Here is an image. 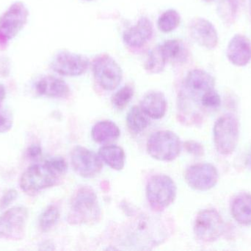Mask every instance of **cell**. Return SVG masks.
I'll return each mask as SVG.
<instances>
[{
    "instance_id": "34",
    "label": "cell",
    "mask_w": 251,
    "mask_h": 251,
    "mask_svg": "<svg viewBox=\"0 0 251 251\" xmlns=\"http://www.w3.org/2000/svg\"><path fill=\"white\" fill-rule=\"evenodd\" d=\"M249 3H250V11L251 13V0H249Z\"/></svg>"
},
{
    "instance_id": "8",
    "label": "cell",
    "mask_w": 251,
    "mask_h": 251,
    "mask_svg": "<svg viewBox=\"0 0 251 251\" xmlns=\"http://www.w3.org/2000/svg\"><path fill=\"white\" fill-rule=\"evenodd\" d=\"M93 72L99 85L106 91L116 89L123 78L119 63L107 54L101 55L94 60Z\"/></svg>"
},
{
    "instance_id": "15",
    "label": "cell",
    "mask_w": 251,
    "mask_h": 251,
    "mask_svg": "<svg viewBox=\"0 0 251 251\" xmlns=\"http://www.w3.org/2000/svg\"><path fill=\"white\" fill-rule=\"evenodd\" d=\"M226 56L233 65L243 67L251 60V41L246 35L236 34L228 43Z\"/></svg>"
},
{
    "instance_id": "16",
    "label": "cell",
    "mask_w": 251,
    "mask_h": 251,
    "mask_svg": "<svg viewBox=\"0 0 251 251\" xmlns=\"http://www.w3.org/2000/svg\"><path fill=\"white\" fill-rule=\"evenodd\" d=\"M153 32V24L149 18L143 16L136 25L125 31L124 41L131 48H140L150 41Z\"/></svg>"
},
{
    "instance_id": "24",
    "label": "cell",
    "mask_w": 251,
    "mask_h": 251,
    "mask_svg": "<svg viewBox=\"0 0 251 251\" xmlns=\"http://www.w3.org/2000/svg\"><path fill=\"white\" fill-rule=\"evenodd\" d=\"M237 0H220L217 11L224 23L231 25L237 18Z\"/></svg>"
},
{
    "instance_id": "17",
    "label": "cell",
    "mask_w": 251,
    "mask_h": 251,
    "mask_svg": "<svg viewBox=\"0 0 251 251\" xmlns=\"http://www.w3.org/2000/svg\"><path fill=\"white\" fill-rule=\"evenodd\" d=\"M35 88L39 95L52 98H64L70 92L69 85L63 80L51 75L40 78L35 83Z\"/></svg>"
},
{
    "instance_id": "11",
    "label": "cell",
    "mask_w": 251,
    "mask_h": 251,
    "mask_svg": "<svg viewBox=\"0 0 251 251\" xmlns=\"http://www.w3.org/2000/svg\"><path fill=\"white\" fill-rule=\"evenodd\" d=\"M89 63L88 57L82 55L60 51L53 58L51 68L63 76H79L88 70Z\"/></svg>"
},
{
    "instance_id": "32",
    "label": "cell",
    "mask_w": 251,
    "mask_h": 251,
    "mask_svg": "<svg viewBox=\"0 0 251 251\" xmlns=\"http://www.w3.org/2000/svg\"><path fill=\"white\" fill-rule=\"evenodd\" d=\"M42 153L41 147L38 144H32L27 150V156L30 159H37Z\"/></svg>"
},
{
    "instance_id": "19",
    "label": "cell",
    "mask_w": 251,
    "mask_h": 251,
    "mask_svg": "<svg viewBox=\"0 0 251 251\" xmlns=\"http://www.w3.org/2000/svg\"><path fill=\"white\" fill-rule=\"evenodd\" d=\"M234 219L243 225H251V195L241 193L236 196L231 205Z\"/></svg>"
},
{
    "instance_id": "36",
    "label": "cell",
    "mask_w": 251,
    "mask_h": 251,
    "mask_svg": "<svg viewBox=\"0 0 251 251\" xmlns=\"http://www.w3.org/2000/svg\"><path fill=\"white\" fill-rule=\"evenodd\" d=\"M87 1H93V0H87Z\"/></svg>"
},
{
    "instance_id": "25",
    "label": "cell",
    "mask_w": 251,
    "mask_h": 251,
    "mask_svg": "<svg viewBox=\"0 0 251 251\" xmlns=\"http://www.w3.org/2000/svg\"><path fill=\"white\" fill-rule=\"evenodd\" d=\"M181 22V16L176 10L170 9L162 13L158 19L159 30L168 33L175 30Z\"/></svg>"
},
{
    "instance_id": "9",
    "label": "cell",
    "mask_w": 251,
    "mask_h": 251,
    "mask_svg": "<svg viewBox=\"0 0 251 251\" xmlns=\"http://www.w3.org/2000/svg\"><path fill=\"white\" fill-rule=\"evenodd\" d=\"M73 222L88 223L96 221L100 216L97 197L95 193L88 187H82L74 196L72 202Z\"/></svg>"
},
{
    "instance_id": "6",
    "label": "cell",
    "mask_w": 251,
    "mask_h": 251,
    "mask_svg": "<svg viewBox=\"0 0 251 251\" xmlns=\"http://www.w3.org/2000/svg\"><path fill=\"white\" fill-rule=\"evenodd\" d=\"M28 16L29 12L26 6L18 1L0 16V48H5L9 41L23 29Z\"/></svg>"
},
{
    "instance_id": "35",
    "label": "cell",
    "mask_w": 251,
    "mask_h": 251,
    "mask_svg": "<svg viewBox=\"0 0 251 251\" xmlns=\"http://www.w3.org/2000/svg\"><path fill=\"white\" fill-rule=\"evenodd\" d=\"M205 1H212V0H204Z\"/></svg>"
},
{
    "instance_id": "30",
    "label": "cell",
    "mask_w": 251,
    "mask_h": 251,
    "mask_svg": "<svg viewBox=\"0 0 251 251\" xmlns=\"http://www.w3.org/2000/svg\"><path fill=\"white\" fill-rule=\"evenodd\" d=\"M184 147L188 153L196 157H201L204 154V148H203V145L197 141H186L184 143Z\"/></svg>"
},
{
    "instance_id": "18",
    "label": "cell",
    "mask_w": 251,
    "mask_h": 251,
    "mask_svg": "<svg viewBox=\"0 0 251 251\" xmlns=\"http://www.w3.org/2000/svg\"><path fill=\"white\" fill-rule=\"evenodd\" d=\"M140 109L149 117L161 119L166 113V98L159 91H151L146 94L141 100Z\"/></svg>"
},
{
    "instance_id": "27",
    "label": "cell",
    "mask_w": 251,
    "mask_h": 251,
    "mask_svg": "<svg viewBox=\"0 0 251 251\" xmlns=\"http://www.w3.org/2000/svg\"><path fill=\"white\" fill-rule=\"evenodd\" d=\"M60 218V210L55 205L49 206L41 214L39 219V225L44 232L50 231L58 221Z\"/></svg>"
},
{
    "instance_id": "23",
    "label": "cell",
    "mask_w": 251,
    "mask_h": 251,
    "mask_svg": "<svg viewBox=\"0 0 251 251\" xmlns=\"http://www.w3.org/2000/svg\"><path fill=\"white\" fill-rule=\"evenodd\" d=\"M147 115L140 108L134 106L127 113L126 123L131 132L139 134L146 129L149 125Z\"/></svg>"
},
{
    "instance_id": "3",
    "label": "cell",
    "mask_w": 251,
    "mask_h": 251,
    "mask_svg": "<svg viewBox=\"0 0 251 251\" xmlns=\"http://www.w3.org/2000/svg\"><path fill=\"white\" fill-rule=\"evenodd\" d=\"M147 150L149 154L156 160L171 162L181 153V140L172 131H157L149 137Z\"/></svg>"
},
{
    "instance_id": "7",
    "label": "cell",
    "mask_w": 251,
    "mask_h": 251,
    "mask_svg": "<svg viewBox=\"0 0 251 251\" xmlns=\"http://www.w3.org/2000/svg\"><path fill=\"white\" fill-rule=\"evenodd\" d=\"M224 231V220L218 211L204 209L198 214L194 223V233L198 240L213 243L221 237Z\"/></svg>"
},
{
    "instance_id": "28",
    "label": "cell",
    "mask_w": 251,
    "mask_h": 251,
    "mask_svg": "<svg viewBox=\"0 0 251 251\" xmlns=\"http://www.w3.org/2000/svg\"><path fill=\"white\" fill-rule=\"evenodd\" d=\"M134 95V88L126 85L119 89L112 98V103L116 109L122 110L128 104Z\"/></svg>"
},
{
    "instance_id": "1",
    "label": "cell",
    "mask_w": 251,
    "mask_h": 251,
    "mask_svg": "<svg viewBox=\"0 0 251 251\" xmlns=\"http://www.w3.org/2000/svg\"><path fill=\"white\" fill-rule=\"evenodd\" d=\"M215 78L206 71L193 69L187 74L181 98V111L187 122H201L206 114L202 108V99L208 91L215 89Z\"/></svg>"
},
{
    "instance_id": "22",
    "label": "cell",
    "mask_w": 251,
    "mask_h": 251,
    "mask_svg": "<svg viewBox=\"0 0 251 251\" xmlns=\"http://www.w3.org/2000/svg\"><path fill=\"white\" fill-rule=\"evenodd\" d=\"M99 156L112 169L122 170L125 165V150L116 145H107L101 147Z\"/></svg>"
},
{
    "instance_id": "26",
    "label": "cell",
    "mask_w": 251,
    "mask_h": 251,
    "mask_svg": "<svg viewBox=\"0 0 251 251\" xmlns=\"http://www.w3.org/2000/svg\"><path fill=\"white\" fill-rule=\"evenodd\" d=\"M167 61L161 52L159 46L154 47L149 53L147 60L145 63L146 71L150 73L156 74L163 71Z\"/></svg>"
},
{
    "instance_id": "10",
    "label": "cell",
    "mask_w": 251,
    "mask_h": 251,
    "mask_svg": "<svg viewBox=\"0 0 251 251\" xmlns=\"http://www.w3.org/2000/svg\"><path fill=\"white\" fill-rule=\"evenodd\" d=\"M28 211L23 206L13 207L0 216V237L22 240L25 235Z\"/></svg>"
},
{
    "instance_id": "29",
    "label": "cell",
    "mask_w": 251,
    "mask_h": 251,
    "mask_svg": "<svg viewBox=\"0 0 251 251\" xmlns=\"http://www.w3.org/2000/svg\"><path fill=\"white\" fill-rule=\"evenodd\" d=\"M13 116L10 112L0 110V134L8 132L13 126Z\"/></svg>"
},
{
    "instance_id": "13",
    "label": "cell",
    "mask_w": 251,
    "mask_h": 251,
    "mask_svg": "<svg viewBox=\"0 0 251 251\" xmlns=\"http://www.w3.org/2000/svg\"><path fill=\"white\" fill-rule=\"evenodd\" d=\"M72 167L76 173L84 178H93L102 169V161L94 152L78 146L72 152Z\"/></svg>"
},
{
    "instance_id": "33",
    "label": "cell",
    "mask_w": 251,
    "mask_h": 251,
    "mask_svg": "<svg viewBox=\"0 0 251 251\" xmlns=\"http://www.w3.org/2000/svg\"><path fill=\"white\" fill-rule=\"evenodd\" d=\"M6 95V91L5 88H4V85L0 84V103L4 100V97H5Z\"/></svg>"
},
{
    "instance_id": "12",
    "label": "cell",
    "mask_w": 251,
    "mask_h": 251,
    "mask_svg": "<svg viewBox=\"0 0 251 251\" xmlns=\"http://www.w3.org/2000/svg\"><path fill=\"white\" fill-rule=\"evenodd\" d=\"M185 180L193 190L208 191L218 183V170L210 164H198L190 166L186 170Z\"/></svg>"
},
{
    "instance_id": "21",
    "label": "cell",
    "mask_w": 251,
    "mask_h": 251,
    "mask_svg": "<svg viewBox=\"0 0 251 251\" xmlns=\"http://www.w3.org/2000/svg\"><path fill=\"white\" fill-rule=\"evenodd\" d=\"M159 48L167 62L182 63L188 56L185 46L179 40H168L159 45Z\"/></svg>"
},
{
    "instance_id": "5",
    "label": "cell",
    "mask_w": 251,
    "mask_h": 251,
    "mask_svg": "<svg viewBox=\"0 0 251 251\" xmlns=\"http://www.w3.org/2000/svg\"><path fill=\"white\" fill-rule=\"evenodd\" d=\"M176 186L170 177L156 175L152 177L146 187V195L151 208L162 211L175 200Z\"/></svg>"
},
{
    "instance_id": "20",
    "label": "cell",
    "mask_w": 251,
    "mask_h": 251,
    "mask_svg": "<svg viewBox=\"0 0 251 251\" xmlns=\"http://www.w3.org/2000/svg\"><path fill=\"white\" fill-rule=\"evenodd\" d=\"M91 135L96 142L107 144L119 138L120 130L112 121H101L93 127Z\"/></svg>"
},
{
    "instance_id": "14",
    "label": "cell",
    "mask_w": 251,
    "mask_h": 251,
    "mask_svg": "<svg viewBox=\"0 0 251 251\" xmlns=\"http://www.w3.org/2000/svg\"><path fill=\"white\" fill-rule=\"evenodd\" d=\"M190 32L197 44L212 50L218 44V34L212 22L204 18H196L190 24Z\"/></svg>"
},
{
    "instance_id": "4",
    "label": "cell",
    "mask_w": 251,
    "mask_h": 251,
    "mask_svg": "<svg viewBox=\"0 0 251 251\" xmlns=\"http://www.w3.org/2000/svg\"><path fill=\"white\" fill-rule=\"evenodd\" d=\"M61 176L47 163L29 167L20 178V188L25 193H36L57 184Z\"/></svg>"
},
{
    "instance_id": "2",
    "label": "cell",
    "mask_w": 251,
    "mask_h": 251,
    "mask_svg": "<svg viewBox=\"0 0 251 251\" xmlns=\"http://www.w3.org/2000/svg\"><path fill=\"white\" fill-rule=\"evenodd\" d=\"M214 141L218 153L228 156L234 153L240 137V123L231 113L221 116L213 128Z\"/></svg>"
},
{
    "instance_id": "31",
    "label": "cell",
    "mask_w": 251,
    "mask_h": 251,
    "mask_svg": "<svg viewBox=\"0 0 251 251\" xmlns=\"http://www.w3.org/2000/svg\"><path fill=\"white\" fill-rule=\"evenodd\" d=\"M18 193L13 189L7 190L3 195L0 200V209H4L8 207L17 198Z\"/></svg>"
}]
</instances>
